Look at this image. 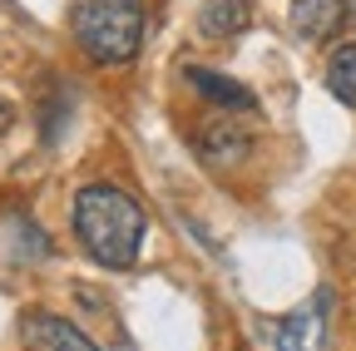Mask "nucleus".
I'll use <instances>...</instances> for the list:
<instances>
[{"label": "nucleus", "instance_id": "nucleus-1", "mask_svg": "<svg viewBox=\"0 0 356 351\" xmlns=\"http://www.w3.org/2000/svg\"><path fill=\"white\" fill-rule=\"evenodd\" d=\"M144 233H149V213L124 188H114V183L79 188V198H74V238L84 243V252L95 262H104L114 272L134 268V257L144 247Z\"/></svg>", "mask_w": 356, "mask_h": 351}, {"label": "nucleus", "instance_id": "nucleus-2", "mask_svg": "<svg viewBox=\"0 0 356 351\" xmlns=\"http://www.w3.org/2000/svg\"><path fill=\"white\" fill-rule=\"evenodd\" d=\"M144 0H74L70 30L95 65H129L144 45Z\"/></svg>", "mask_w": 356, "mask_h": 351}, {"label": "nucleus", "instance_id": "nucleus-3", "mask_svg": "<svg viewBox=\"0 0 356 351\" xmlns=\"http://www.w3.org/2000/svg\"><path fill=\"white\" fill-rule=\"evenodd\" d=\"M327 312H332V292L317 287L302 307H292L287 317L273 322L277 351H327Z\"/></svg>", "mask_w": 356, "mask_h": 351}, {"label": "nucleus", "instance_id": "nucleus-4", "mask_svg": "<svg viewBox=\"0 0 356 351\" xmlns=\"http://www.w3.org/2000/svg\"><path fill=\"white\" fill-rule=\"evenodd\" d=\"M20 341H25V351H99L74 322L50 317V312H30L20 322Z\"/></svg>", "mask_w": 356, "mask_h": 351}, {"label": "nucleus", "instance_id": "nucleus-5", "mask_svg": "<svg viewBox=\"0 0 356 351\" xmlns=\"http://www.w3.org/2000/svg\"><path fill=\"white\" fill-rule=\"evenodd\" d=\"M252 25V6L248 0H203L198 6V35L203 40H233Z\"/></svg>", "mask_w": 356, "mask_h": 351}, {"label": "nucleus", "instance_id": "nucleus-6", "mask_svg": "<svg viewBox=\"0 0 356 351\" xmlns=\"http://www.w3.org/2000/svg\"><path fill=\"white\" fill-rule=\"evenodd\" d=\"M346 15V0H297L292 6V35L297 40H327Z\"/></svg>", "mask_w": 356, "mask_h": 351}, {"label": "nucleus", "instance_id": "nucleus-7", "mask_svg": "<svg viewBox=\"0 0 356 351\" xmlns=\"http://www.w3.org/2000/svg\"><path fill=\"white\" fill-rule=\"evenodd\" d=\"M188 84H193V90H198L208 104L228 109V114L252 109V90H248V84H238V79H228V74H213V70H188Z\"/></svg>", "mask_w": 356, "mask_h": 351}, {"label": "nucleus", "instance_id": "nucleus-8", "mask_svg": "<svg viewBox=\"0 0 356 351\" xmlns=\"http://www.w3.org/2000/svg\"><path fill=\"white\" fill-rule=\"evenodd\" d=\"M198 154L213 163V168H228L248 154V134H238L233 124H208L203 134H198Z\"/></svg>", "mask_w": 356, "mask_h": 351}, {"label": "nucleus", "instance_id": "nucleus-9", "mask_svg": "<svg viewBox=\"0 0 356 351\" xmlns=\"http://www.w3.org/2000/svg\"><path fill=\"white\" fill-rule=\"evenodd\" d=\"M327 90L356 109V45H341L332 60H327Z\"/></svg>", "mask_w": 356, "mask_h": 351}, {"label": "nucleus", "instance_id": "nucleus-10", "mask_svg": "<svg viewBox=\"0 0 356 351\" xmlns=\"http://www.w3.org/2000/svg\"><path fill=\"white\" fill-rule=\"evenodd\" d=\"M10 124H15V109H10V99H0V139L10 134Z\"/></svg>", "mask_w": 356, "mask_h": 351}, {"label": "nucleus", "instance_id": "nucleus-11", "mask_svg": "<svg viewBox=\"0 0 356 351\" xmlns=\"http://www.w3.org/2000/svg\"><path fill=\"white\" fill-rule=\"evenodd\" d=\"M346 15H351V20H356V0H346Z\"/></svg>", "mask_w": 356, "mask_h": 351}]
</instances>
